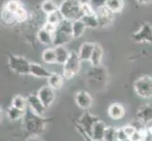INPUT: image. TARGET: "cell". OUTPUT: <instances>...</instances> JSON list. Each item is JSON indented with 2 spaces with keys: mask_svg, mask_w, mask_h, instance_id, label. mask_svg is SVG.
I'll return each instance as SVG.
<instances>
[{
  "mask_svg": "<svg viewBox=\"0 0 152 141\" xmlns=\"http://www.w3.org/2000/svg\"><path fill=\"white\" fill-rule=\"evenodd\" d=\"M99 119H100L95 116V115H93L89 112H84L80 118H78L77 124L80 125V126L89 135H90L94 125H95Z\"/></svg>",
  "mask_w": 152,
  "mask_h": 141,
  "instance_id": "obj_9",
  "label": "cell"
},
{
  "mask_svg": "<svg viewBox=\"0 0 152 141\" xmlns=\"http://www.w3.org/2000/svg\"><path fill=\"white\" fill-rule=\"evenodd\" d=\"M4 8L16 15V13L19 12V10L22 8H24V6L20 1H18V0H10V1L7 2V4L5 5Z\"/></svg>",
  "mask_w": 152,
  "mask_h": 141,
  "instance_id": "obj_33",
  "label": "cell"
},
{
  "mask_svg": "<svg viewBox=\"0 0 152 141\" xmlns=\"http://www.w3.org/2000/svg\"><path fill=\"white\" fill-rule=\"evenodd\" d=\"M30 63L26 57L21 56L10 55L9 56V67L15 74L20 75L29 74Z\"/></svg>",
  "mask_w": 152,
  "mask_h": 141,
  "instance_id": "obj_6",
  "label": "cell"
},
{
  "mask_svg": "<svg viewBox=\"0 0 152 141\" xmlns=\"http://www.w3.org/2000/svg\"><path fill=\"white\" fill-rule=\"evenodd\" d=\"M136 1L141 5H148L152 2V0H136Z\"/></svg>",
  "mask_w": 152,
  "mask_h": 141,
  "instance_id": "obj_40",
  "label": "cell"
},
{
  "mask_svg": "<svg viewBox=\"0 0 152 141\" xmlns=\"http://www.w3.org/2000/svg\"><path fill=\"white\" fill-rule=\"evenodd\" d=\"M42 59L45 62L46 64H54L57 63V56H56V51L55 47H48L42 53Z\"/></svg>",
  "mask_w": 152,
  "mask_h": 141,
  "instance_id": "obj_26",
  "label": "cell"
},
{
  "mask_svg": "<svg viewBox=\"0 0 152 141\" xmlns=\"http://www.w3.org/2000/svg\"><path fill=\"white\" fill-rule=\"evenodd\" d=\"M75 102L76 104L82 110H89L92 107L93 104V98L92 95L86 90H80L76 93L75 95Z\"/></svg>",
  "mask_w": 152,
  "mask_h": 141,
  "instance_id": "obj_10",
  "label": "cell"
},
{
  "mask_svg": "<svg viewBox=\"0 0 152 141\" xmlns=\"http://www.w3.org/2000/svg\"><path fill=\"white\" fill-rule=\"evenodd\" d=\"M59 12L68 21H75L81 17V4L78 0H64L59 6Z\"/></svg>",
  "mask_w": 152,
  "mask_h": 141,
  "instance_id": "obj_2",
  "label": "cell"
},
{
  "mask_svg": "<svg viewBox=\"0 0 152 141\" xmlns=\"http://www.w3.org/2000/svg\"><path fill=\"white\" fill-rule=\"evenodd\" d=\"M12 106L16 107L18 109H21V110L26 111L28 109V100L27 97H24L22 95H15L12 98Z\"/></svg>",
  "mask_w": 152,
  "mask_h": 141,
  "instance_id": "obj_28",
  "label": "cell"
},
{
  "mask_svg": "<svg viewBox=\"0 0 152 141\" xmlns=\"http://www.w3.org/2000/svg\"><path fill=\"white\" fill-rule=\"evenodd\" d=\"M41 8H42V10H43L46 15L59 10V7H58L57 4L54 1H52V0H45V1L42 3Z\"/></svg>",
  "mask_w": 152,
  "mask_h": 141,
  "instance_id": "obj_29",
  "label": "cell"
},
{
  "mask_svg": "<svg viewBox=\"0 0 152 141\" xmlns=\"http://www.w3.org/2000/svg\"><path fill=\"white\" fill-rule=\"evenodd\" d=\"M89 4L94 9V12H96L99 9H101L106 6V0H90Z\"/></svg>",
  "mask_w": 152,
  "mask_h": 141,
  "instance_id": "obj_34",
  "label": "cell"
},
{
  "mask_svg": "<svg viewBox=\"0 0 152 141\" xmlns=\"http://www.w3.org/2000/svg\"><path fill=\"white\" fill-rule=\"evenodd\" d=\"M28 100V107L31 111H33L35 114L40 115V116H44V113L45 111V107L41 102L37 94H28L27 96Z\"/></svg>",
  "mask_w": 152,
  "mask_h": 141,
  "instance_id": "obj_11",
  "label": "cell"
},
{
  "mask_svg": "<svg viewBox=\"0 0 152 141\" xmlns=\"http://www.w3.org/2000/svg\"><path fill=\"white\" fill-rule=\"evenodd\" d=\"M75 126H76L77 130V132L80 134V135L82 137V138L84 139V141H96V140H94V139L90 137V135H89V134L84 131V130H83V129L80 126V125H78V124L76 123V124H75Z\"/></svg>",
  "mask_w": 152,
  "mask_h": 141,
  "instance_id": "obj_36",
  "label": "cell"
},
{
  "mask_svg": "<svg viewBox=\"0 0 152 141\" xmlns=\"http://www.w3.org/2000/svg\"><path fill=\"white\" fill-rule=\"evenodd\" d=\"M52 72H50L48 70L39 63H35V62H31L30 68H29V74H31L34 77L37 78H48Z\"/></svg>",
  "mask_w": 152,
  "mask_h": 141,
  "instance_id": "obj_17",
  "label": "cell"
},
{
  "mask_svg": "<svg viewBox=\"0 0 152 141\" xmlns=\"http://www.w3.org/2000/svg\"><path fill=\"white\" fill-rule=\"evenodd\" d=\"M136 118L145 125L152 122V103L143 104L136 112Z\"/></svg>",
  "mask_w": 152,
  "mask_h": 141,
  "instance_id": "obj_12",
  "label": "cell"
},
{
  "mask_svg": "<svg viewBox=\"0 0 152 141\" xmlns=\"http://www.w3.org/2000/svg\"><path fill=\"white\" fill-rule=\"evenodd\" d=\"M144 141H152V126H146L145 128Z\"/></svg>",
  "mask_w": 152,
  "mask_h": 141,
  "instance_id": "obj_38",
  "label": "cell"
},
{
  "mask_svg": "<svg viewBox=\"0 0 152 141\" xmlns=\"http://www.w3.org/2000/svg\"><path fill=\"white\" fill-rule=\"evenodd\" d=\"M86 25L83 23V21L80 18L72 22V34L73 39H78L84 34L86 30Z\"/></svg>",
  "mask_w": 152,
  "mask_h": 141,
  "instance_id": "obj_19",
  "label": "cell"
},
{
  "mask_svg": "<svg viewBox=\"0 0 152 141\" xmlns=\"http://www.w3.org/2000/svg\"><path fill=\"white\" fill-rule=\"evenodd\" d=\"M117 134H118V138L120 141L122 140H125V139H128L129 137L127 135V134L125 133L124 129L121 127V128H117Z\"/></svg>",
  "mask_w": 152,
  "mask_h": 141,
  "instance_id": "obj_39",
  "label": "cell"
},
{
  "mask_svg": "<svg viewBox=\"0 0 152 141\" xmlns=\"http://www.w3.org/2000/svg\"><path fill=\"white\" fill-rule=\"evenodd\" d=\"M1 18H2V21L4 23L9 24V25L18 23L16 15H15L14 13H12V12H10V10H8L7 9H5V8H3V9H2Z\"/></svg>",
  "mask_w": 152,
  "mask_h": 141,
  "instance_id": "obj_30",
  "label": "cell"
},
{
  "mask_svg": "<svg viewBox=\"0 0 152 141\" xmlns=\"http://www.w3.org/2000/svg\"><path fill=\"white\" fill-rule=\"evenodd\" d=\"M37 39L44 45H51L54 43V34L45 29L44 27L38 31Z\"/></svg>",
  "mask_w": 152,
  "mask_h": 141,
  "instance_id": "obj_20",
  "label": "cell"
},
{
  "mask_svg": "<svg viewBox=\"0 0 152 141\" xmlns=\"http://www.w3.org/2000/svg\"><path fill=\"white\" fill-rule=\"evenodd\" d=\"M78 1H80V3L81 5H85V4H89L90 0H78Z\"/></svg>",
  "mask_w": 152,
  "mask_h": 141,
  "instance_id": "obj_42",
  "label": "cell"
},
{
  "mask_svg": "<svg viewBox=\"0 0 152 141\" xmlns=\"http://www.w3.org/2000/svg\"><path fill=\"white\" fill-rule=\"evenodd\" d=\"M106 7L113 13H119L124 8V0H106Z\"/></svg>",
  "mask_w": 152,
  "mask_h": 141,
  "instance_id": "obj_27",
  "label": "cell"
},
{
  "mask_svg": "<svg viewBox=\"0 0 152 141\" xmlns=\"http://www.w3.org/2000/svg\"><path fill=\"white\" fill-rule=\"evenodd\" d=\"M64 76L59 74L52 72L50 76L48 78V85L51 87L54 90H59L64 86Z\"/></svg>",
  "mask_w": 152,
  "mask_h": 141,
  "instance_id": "obj_22",
  "label": "cell"
},
{
  "mask_svg": "<svg viewBox=\"0 0 152 141\" xmlns=\"http://www.w3.org/2000/svg\"><path fill=\"white\" fill-rule=\"evenodd\" d=\"M102 59H103V49H102V47H101V45L96 43L95 49H94L93 54H92L91 59H90V63L94 67L100 66L101 62H102Z\"/></svg>",
  "mask_w": 152,
  "mask_h": 141,
  "instance_id": "obj_23",
  "label": "cell"
},
{
  "mask_svg": "<svg viewBox=\"0 0 152 141\" xmlns=\"http://www.w3.org/2000/svg\"><path fill=\"white\" fill-rule=\"evenodd\" d=\"M95 46L96 43H90V41H85V43H83L80 45L77 52V55L81 59V61H90L93 51L95 49Z\"/></svg>",
  "mask_w": 152,
  "mask_h": 141,
  "instance_id": "obj_15",
  "label": "cell"
},
{
  "mask_svg": "<svg viewBox=\"0 0 152 141\" xmlns=\"http://www.w3.org/2000/svg\"><path fill=\"white\" fill-rule=\"evenodd\" d=\"M62 20H64V17H62V15L61 14L59 10L46 15V23L52 24L56 25V27H58V25L61 24Z\"/></svg>",
  "mask_w": 152,
  "mask_h": 141,
  "instance_id": "obj_31",
  "label": "cell"
},
{
  "mask_svg": "<svg viewBox=\"0 0 152 141\" xmlns=\"http://www.w3.org/2000/svg\"><path fill=\"white\" fill-rule=\"evenodd\" d=\"M48 123L49 119L35 114L28 107L26 110V114L23 118V124L26 132L31 137H38L44 133Z\"/></svg>",
  "mask_w": 152,
  "mask_h": 141,
  "instance_id": "obj_1",
  "label": "cell"
},
{
  "mask_svg": "<svg viewBox=\"0 0 152 141\" xmlns=\"http://www.w3.org/2000/svg\"><path fill=\"white\" fill-rule=\"evenodd\" d=\"M132 38L136 43H152V27L148 23L141 25L138 31L132 35Z\"/></svg>",
  "mask_w": 152,
  "mask_h": 141,
  "instance_id": "obj_8",
  "label": "cell"
},
{
  "mask_svg": "<svg viewBox=\"0 0 152 141\" xmlns=\"http://www.w3.org/2000/svg\"><path fill=\"white\" fill-rule=\"evenodd\" d=\"M144 130L145 129H137L129 137V139L132 141H144Z\"/></svg>",
  "mask_w": 152,
  "mask_h": 141,
  "instance_id": "obj_35",
  "label": "cell"
},
{
  "mask_svg": "<svg viewBox=\"0 0 152 141\" xmlns=\"http://www.w3.org/2000/svg\"><path fill=\"white\" fill-rule=\"evenodd\" d=\"M122 141H132L129 138H128V139H125V140H122Z\"/></svg>",
  "mask_w": 152,
  "mask_h": 141,
  "instance_id": "obj_43",
  "label": "cell"
},
{
  "mask_svg": "<svg viewBox=\"0 0 152 141\" xmlns=\"http://www.w3.org/2000/svg\"><path fill=\"white\" fill-rule=\"evenodd\" d=\"M26 141H43V140H42L41 138H39V137H30Z\"/></svg>",
  "mask_w": 152,
  "mask_h": 141,
  "instance_id": "obj_41",
  "label": "cell"
},
{
  "mask_svg": "<svg viewBox=\"0 0 152 141\" xmlns=\"http://www.w3.org/2000/svg\"><path fill=\"white\" fill-rule=\"evenodd\" d=\"M37 95L46 109L49 108L53 104L56 99L55 90L48 85L41 87L37 91Z\"/></svg>",
  "mask_w": 152,
  "mask_h": 141,
  "instance_id": "obj_7",
  "label": "cell"
},
{
  "mask_svg": "<svg viewBox=\"0 0 152 141\" xmlns=\"http://www.w3.org/2000/svg\"><path fill=\"white\" fill-rule=\"evenodd\" d=\"M126 110L122 103H112L108 107V115L109 117L114 119V121H119L125 117Z\"/></svg>",
  "mask_w": 152,
  "mask_h": 141,
  "instance_id": "obj_13",
  "label": "cell"
},
{
  "mask_svg": "<svg viewBox=\"0 0 152 141\" xmlns=\"http://www.w3.org/2000/svg\"><path fill=\"white\" fill-rule=\"evenodd\" d=\"M25 114L26 111L21 110V109H18L12 106H10L7 109V116L10 121H20V119H23Z\"/></svg>",
  "mask_w": 152,
  "mask_h": 141,
  "instance_id": "obj_24",
  "label": "cell"
},
{
  "mask_svg": "<svg viewBox=\"0 0 152 141\" xmlns=\"http://www.w3.org/2000/svg\"><path fill=\"white\" fill-rule=\"evenodd\" d=\"M83 23L85 24L86 27H90V28H96L99 27V20L96 12L91 13V14H87V15H83L80 18Z\"/></svg>",
  "mask_w": 152,
  "mask_h": 141,
  "instance_id": "obj_25",
  "label": "cell"
},
{
  "mask_svg": "<svg viewBox=\"0 0 152 141\" xmlns=\"http://www.w3.org/2000/svg\"><path fill=\"white\" fill-rule=\"evenodd\" d=\"M73 39L72 34V22L64 19L61 24L57 27L54 33V43L55 46L65 45Z\"/></svg>",
  "mask_w": 152,
  "mask_h": 141,
  "instance_id": "obj_3",
  "label": "cell"
},
{
  "mask_svg": "<svg viewBox=\"0 0 152 141\" xmlns=\"http://www.w3.org/2000/svg\"><path fill=\"white\" fill-rule=\"evenodd\" d=\"M122 128L124 129V131H125L126 134H127L129 138L130 135H132L136 131V130H137V128H136V126L134 124H127V125H125V126H123Z\"/></svg>",
  "mask_w": 152,
  "mask_h": 141,
  "instance_id": "obj_37",
  "label": "cell"
},
{
  "mask_svg": "<svg viewBox=\"0 0 152 141\" xmlns=\"http://www.w3.org/2000/svg\"><path fill=\"white\" fill-rule=\"evenodd\" d=\"M103 141H120L117 134V128H114L113 126L107 127Z\"/></svg>",
  "mask_w": 152,
  "mask_h": 141,
  "instance_id": "obj_32",
  "label": "cell"
},
{
  "mask_svg": "<svg viewBox=\"0 0 152 141\" xmlns=\"http://www.w3.org/2000/svg\"><path fill=\"white\" fill-rule=\"evenodd\" d=\"M106 129H107L106 124H105L101 119H99V121L94 125L90 137L96 141H103Z\"/></svg>",
  "mask_w": 152,
  "mask_h": 141,
  "instance_id": "obj_18",
  "label": "cell"
},
{
  "mask_svg": "<svg viewBox=\"0 0 152 141\" xmlns=\"http://www.w3.org/2000/svg\"><path fill=\"white\" fill-rule=\"evenodd\" d=\"M55 51H56V56H57V63L64 65L67 61V59H69L71 52L68 51V49L64 45L55 46Z\"/></svg>",
  "mask_w": 152,
  "mask_h": 141,
  "instance_id": "obj_21",
  "label": "cell"
},
{
  "mask_svg": "<svg viewBox=\"0 0 152 141\" xmlns=\"http://www.w3.org/2000/svg\"><path fill=\"white\" fill-rule=\"evenodd\" d=\"M81 59H80L77 53L71 52V55L67 61L62 65V76L65 79H72L74 78L80 70Z\"/></svg>",
  "mask_w": 152,
  "mask_h": 141,
  "instance_id": "obj_4",
  "label": "cell"
},
{
  "mask_svg": "<svg viewBox=\"0 0 152 141\" xmlns=\"http://www.w3.org/2000/svg\"><path fill=\"white\" fill-rule=\"evenodd\" d=\"M134 91L142 99L152 98V76L144 75L136 79L133 84Z\"/></svg>",
  "mask_w": 152,
  "mask_h": 141,
  "instance_id": "obj_5",
  "label": "cell"
},
{
  "mask_svg": "<svg viewBox=\"0 0 152 141\" xmlns=\"http://www.w3.org/2000/svg\"><path fill=\"white\" fill-rule=\"evenodd\" d=\"M96 13L99 20V27H106V25H110L113 22L114 13H113L106 6L102 8L101 9H99Z\"/></svg>",
  "mask_w": 152,
  "mask_h": 141,
  "instance_id": "obj_16",
  "label": "cell"
},
{
  "mask_svg": "<svg viewBox=\"0 0 152 141\" xmlns=\"http://www.w3.org/2000/svg\"><path fill=\"white\" fill-rule=\"evenodd\" d=\"M105 79H106V74L102 69H99V66H93V69L88 72V81L92 84L94 83L99 86L101 83L105 82Z\"/></svg>",
  "mask_w": 152,
  "mask_h": 141,
  "instance_id": "obj_14",
  "label": "cell"
}]
</instances>
